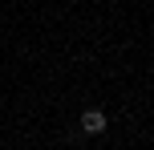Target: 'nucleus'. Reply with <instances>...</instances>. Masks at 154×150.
Wrapping results in <instances>:
<instances>
[{"label":"nucleus","mask_w":154,"mask_h":150,"mask_svg":"<svg viewBox=\"0 0 154 150\" xmlns=\"http://www.w3.org/2000/svg\"><path fill=\"white\" fill-rule=\"evenodd\" d=\"M81 134H89V138L106 134V114H101V110H85L81 114Z\"/></svg>","instance_id":"obj_1"}]
</instances>
